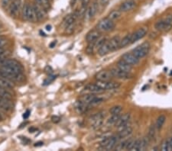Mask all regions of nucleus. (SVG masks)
Instances as JSON below:
<instances>
[{
    "label": "nucleus",
    "instance_id": "obj_1",
    "mask_svg": "<svg viewBox=\"0 0 172 151\" xmlns=\"http://www.w3.org/2000/svg\"><path fill=\"white\" fill-rule=\"evenodd\" d=\"M1 66L0 68L9 74L22 73L23 66L19 61L14 59H5L0 61Z\"/></svg>",
    "mask_w": 172,
    "mask_h": 151
},
{
    "label": "nucleus",
    "instance_id": "obj_2",
    "mask_svg": "<svg viewBox=\"0 0 172 151\" xmlns=\"http://www.w3.org/2000/svg\"><path fill=\"white\" fill-rule=\"evenodd\" d=\"M25 3L23 0H12L9 6V14L12 18L17 19L22 12Z\"/></svg>",
    "mask_w": 172,
    "mask_h": 151
},
{
    "label": "nucleus",
    "instance_id": "obj_3",
    "mask_svg": "<svg viewBox=\"0 0 172 151\" xmlns=\"http://www.w3.org/2000/svg\"><path fill=\"white\" fill-rule=\"evenodd\" d=\"M80 100L83 101V102H84V103L90 105V106L100 105V104H101L105 101L103 98L96 96L93 93H89V94L84 95V96H83L80 98Z\"/></svg>",
    "mask_w": 172,
    "mask_h": 151
},
{
    "label": "nucleus",
    "instance_id": "obj_4",
    "mask_svg": "<svg viewBox=\"0 0 172 151\" xmlns=\"http://www.w3.org/2000/svg\"><path fill=\"white\" fill-rule=\"evenodd\" d=\"M150 49H151V44L148 42H145L136 47L135 49H133L132 53L134 55L136 56L138 58L142 59V58L148 55L150 51Z\"/></svg>",
    "mask_w": 172,
    "mask_h": 151
},
{
    "label": "nucleus",
    "instance_id": "obj_5",
    "mask_svg": "<svg viewBox=\"0 0 172 151\" xmlns=\"http://www.w3.org/2000/svg\"><path fill=\"white\" fill-rule=\"evenodd\" d=\"M115 25L116 24L113 21L110 20L108 18H106L99 22L96 26V29H98L100 32H111L115 28Z\"/></svg>",
    "mask_w": 172,
    "mask_h": 151
},
{
    "label": "nucleus",
    "instance_id": "obj_6",
    "mask_svg": "<svg viewBox=\"0 0 172 151\" xmlns=\"http://www.w3.org/2000/svg\"><path fill=\"white\" fill-rule=\"evenodd\" d=\"M130 118H131V114L129 113H126V114H122V115H120L116 123L115 124V125H116V127H118L119 130L124 129L126 127H129L131 125Z\"/></svg>",
    "mask_w": 172,
    "mask_h": 151
},
{
    "label": "nucleus",
    "instance_id": "obj_7",
    "mask_svg": "<svg viewBox=\"0 0 172 151\" xmlns=\"http://www.w3.org/2000/svg\"><path fill=\"white\" fill-rule=\"evenodd\" d=\"M96 84L100 88L105 90H113V89H116V88L120 87V83H116V82L113 81H97Z\"/></svg>",
    "mask_w": 172,
    "mask_h": 151
},
{
    "label": "nucleus",
    "instance_id": "obj_8",
    "mask_svg": "<svg viewBox=\"0 0 172 151\" xmlns=\"http://www.w3.org/2000/svg\"><path fill=\"white\" fill-rule=\"evenodd\" d=\"M155 28L157 30L158 32H166L170 31L172 28V24H171L169 22H167L165 19L158 21L155 24Z\"/></svg>",
    "mask_w": 172,
    "mask_h": 151
},
{
    "label": "nucleus",
    "instance_id": "obj_9",
    "mask_svg": "<svg viewBox=\"0 0 172 151\" xmlns=\"http://www.w3.org/2000/svg\"><path fill=\"white\" fill-rule=\"evenodd\" d=\"M147 35V29L145 28H140L135 32L134 33L131 34V44L136 42L140 39H142L143 37Z\"/></svg>",
    "mask_w": 172,
    "mask_h": 151
},
{
    "label": "nucleus",
    "instance_id": "obj_10",
    "mask_svg": "<svg viewBox=\"0 0 172 151\" xmlns=\"http://www.w3.org/2000/svg\"><path fill=\"white\" fill-rule=\"evenodd\" d=\"M110 72H111L113 77L118 78V79H127L132 77V75L130 74V73H126L125 72V71H122L120 69H119L118 67L112 69V70H110Z\"/></svg>",
    "mask_w": 172,
    "mask_h": 151
},
{
    "label": "nucleus",
    "instance_id": "obj_11",
    "mask_svg": "<svg viewBox=\"0 0 172 151\" xmlns=\"http://www.w3.org/2000/svg\"><path fill=\"white\" fill-rule=\"evenodd\" d=\"M97 10H98V2L96 1H94L91 4V6H90L89 7L87 8V12H86L85 14V18L88 20L90 19H92L93 17L96 15V12H97Z\"/></svg>",
    "mask_w": 172,
    "mask_h": 151
},
{
    "label": "nucleus",
    "instance_id": "obj_12",
    "mask_svg": "<svg viewBox=\"0 0 172 151\" xmlns=\"http://www.w3.org/2000/svg\"><path fill=\"white\" fill-rule=\"evenodd\" d=\"M122 60L129 64L133 66V65L138 64L140 59L138 58L135 55H134L132 53H126L122 56Z\"/></svg>",
    "mask_w": 172,
    "mask_h": 151
},
{
    "label": "nucleus",
    "instance_id": "obj_13",
    "mask_svg": "<svg viewBox=\"0 0 172 151\" xmlns=\"http://www.w3.org/2000/svg\"><path fill=\"white\" fill-rule=\"evenodd\" d=\"M113 77V76L111 72L107 71V70H101L95 76V79L97 81H109V80H111Z\"/></svg>",
    "mask_w": 172,
    "mask_h": 151
},
{
    "label": "nucleus",
    "instance_id": "obj_14",
    "mask_svg": "<svg viewBox=\"0 0 172 151\" xmlns=\"http://www.w3.org/2000/svg\"><path fill=\"white\" fill-rule=\"evenodd\" d=\"M101 37V32L98 29H94L88 32L86 36V41L88 43H95Z\"/></svg>",
    "mask_w": 172,
    "mask_h": 151
},
{
    "label": "nucleus",
    "instance_id": "obj_15",
    "mask_svg": "<svg viewBox=\"0 0 172 151\" xmlns=\"http://www.w3.org/2000/svg\"><path fill=\"white\" fill-rule=\"evenodd\" d=\"M135 6H136V2L134 0H126L124 2H122L119 7V10L122 12H127L135 9Z\"/></svg>",
    "mask_w": 172,
    "mask_h": 151
},
{
    "label": "nucleus",
    "instance_id": "obj_16",
    "mask_svg": "<svg viewBox=\"0 0 172 151\" xmlns=\"http://www.w3.org/2000/svg\"><path fill=\"white\" fill-rule=\"evenodd\" d=\"M34 9H35V14L37 15L38 21H41L44 20L46 17V11H45L41 6H39L38 4H37L36 2L32 5Z\"/></svg>",
    "mask_w": 172,
    "mask_h": 151
},
{
    "label": "nucleus",
    "instance_id": "obj_17",
    "mask_svg": "<svg viewBox=\"0 0 172 151\" xmlns=\"http://www.w3.org/2000/svg\"><path fill=\"white\" fill-rule=\"evenodd\" d=\"M121 38L119 36H114L113 37H112L111 39L108 40V43L109 44V47H110V49H111V51H115L117 49L119 48V44H120Z\"/></svg>",
    "mask_w": 172,
    "mask_h": 151
},
{
    "label": "nucleus",
    "instance_id": "obj_18",
    "mask_svg": "<svg viewBox=\"0 0 172 151\" xmlns=\"http://www.w3.org/2000/svg\"><path fill=\"white\" fill-rule=\"evenodd\" d=\"M90 107V105H87V104L84 103V102H83V101H81L80 100L75 105V110L77 111V112L78 114H83V113L87 112Z\"/></svg>",
    "mask_w": 172,
    "mask_h": 151
},
{
    "label": "nucleus",
    "instance_id": "obj_19",
    "mask_svg": "<svg viewBox=\"0 0 172 151\" xmlns=\"http://www.w3.org/2000/svg\"><path fill=\"white\" fill-rule=\"evenodd\" d=\"M85 91L90 92V93H93V94H97V93H102L103 92H104L103 89L100 88V86L96 85V83L95 84H92V83H90L88 85H87L84 88Z\"/></svg>",
    "mask_w": 172,
    "mask_h": 151
},
{
    "label": "nucleus",
    "instance_id": "obj_20",
    "mask_svg": "<svg viewBox=\"0 0 172 151\" xmlns=\"http://www.w3.org/2000/svg\"><path fill=\"white\" fill-rule=\"evenodd\" d=\"M132 131H133L132 127L131 126H129V127H126L124 129L120 130L119 132L116 134V136L119 138V140H122V139L126 138V137H128L129 136H130V135L132 134Z\"/></svg>",
    "mask_w": 172,
    "mask_h": 151
},
{
    "label": "nucleus",
    "instance_id": "obj_21",
    "mask_svg": "<svg viewBox=\"0 0 172 151\" xmlns=\"http://www.w3.org/2000/svg\"><path fill=\"white\" fill-rule=\"evenodd\" d=\"M117 67L119 69H120L121 70H122V71H125L126 73H130L132 71V66L127 63L124 60H122L118 61Z\"/></svg>",
    "mask_w": 172,
    "mask_h": 151
},
{
    "label": "nucleus",
    "instance_id": "obj_22",
    "mask_svg": "<svg viewBox=\"0 0 172 151\" xmlns=\"http://www.w3.org/2000/svg\"><path fill=\"white\" fill-rule=\"evenodd\" d=\"M0 87H2L6 89H9L15 87V84L12 81L6 78L0 77Z\"/></svg>",
    "mask_w": 172,
    "mask_h": 151
},
{
    "label": "nucleus",
    "instance_id": "obj_23",
    "mask_svg": "<svg viewBox=\"0 0 172 151\" xmlns=\"http://www.w3.org/2000/svg\"><path fill=\"white\" fill-rule=\"evenodd\" d=\"M119 140V138L117 137L116 135V136L110 137V138H109V143H108L107 145L105 147H104V149L106 150H111L114 149L115 147L116 146Z\"/></svg>",
    "mask_w": 172,
    "mask_h": 151
},
{
    "label": "nucleus",
    "instance_id": "obj_24",
    "mask_svg": "<svg viewBox=\"0 0 172 151\" xmlns=\"http://www.w3.org/2000/svg\"><path fill=\"white\" fill-rule=\"evenodd\" d=\"M27 21L30 22H32V23H35L38 21L37 19V15L35 14V9H34L33 6L31 5L29 6V8H28V15H27Z\"/></svg>",
    "mask_w": 172,
    "mask_h": 151
},
{
    "label": "nucleus",
    "instance_id": "obj_25",
    "mask_svg": "<svg viewBox=\"0 0 172 151\" xmlns=\"http://www.w3.org/2000/svg\"><path fill=\"white\" fill-rule=\"evenodd\" d=\"M97 52H98V54L100 56H105L109 54V53H110V52H112L109 43H108V40L106 41L105 44L100 49L97 50Z\"/></svg>",
    "mask_w": 172,
    "mask_h": 151
},
{
    "label": "nucleus",
    "instance_id": "obj_26",
    "mask_svg": "<svg viewBox=\"0 0 172 151\" xmlns=\"http://www.w3.org/2000/svg\"><path fill=\"white\" fill-rule=\"evenodd\" d=\"M165 121H166V117H165L164 114H161V115H159V116L158 117L157 121H156V123H155V125L156 129H157L158 131H160V130L162 128Z\"/></svg>",
    "mask_w": 172,
    "mask_h": 151
},
{
    "label": "nucleus",
    "instance_id": "obj_27",
    "mask_svg": "<svg viewBox=\"0 0 172 151\" xmlns=\"http://www.w3.org/2000/svg\"><path fill=\"white\" fill-rule=\"evenodd\" d=\"M121 15H122V12L120 10H113L108 15L107 18L114 22V21L120 19Z\"/></svg>",
    "mask_w": 172,
    "mask_h": 151
},
{
    "label": "nucleus",
    "instance_id": "obj_28",
    "mask_svg": "<svg viewBox=\"0 0 172 151\" xmlns=\"http://www.w3.org/2000/svg\"><path fill=\"white\" fill-rule=\"evenodd\" d=\"M131 44V35H126L122 39H121L120 44H119V48L126 47V46Z\"/></svg>",
    "mask_w": 172,
    "mask_h": 151
},
{
    "label": "nucleus",
    "instance_id": "obj_29",
    "mask_svg": "<svg viewBox=\"0 0 172 151\" xmlns=\"http://www.w3.org/2000/svg\"><path fill=\"white\" fill-rule=\"evenodd\" d=\"M105 116H106L105 111H100V112L93 114L92 116L90 118V121L92 122H96V121H98V120L104 119Z\"/></svg>",
    "mask_w": 172,
    "mask_h": 151
},
{
    "label": "nucleus",
    "instance_id": "obj_30",
    "mask_svg": "<svg viewBox=\"0 0 172 151\" xmlns=\"http://www.w3.org/2000/svg\"><path fill=\"white\" fill-rule=\"evenodd\" d=\"M0 97L7 99H12V95L11 92L8 91V89L2 88V87H0Z\"/></svg>",
    "mask_w": 172,
    "mask_h": 151
},
{
    "label": "nucleus",
    "instance_id": "obj_31",
    "mask_svg": "<svg viewBox=\"0 0 172 151\" xmlns=\"http://www.w3.org/2000/svg\"><path fill=\"white\" fill-rule=\"evenodd\" d=\"M161 150L163 151H171L172 150V144L171 142L170 138L167 139L166 140L164 141L161 147Z\"/></svg>",
    "mask_w": 172,
    "mask_h": 151
},
{
    "label": "nucleus",
    "instance_id": "obj_32",
    "mask_svg": "<svg viewBox=\"0 0 172 151\" xmlns=\"http://www.w3.org/2000/svg\"><path fill=\"white\" fill-rule=\"evenodd\" d=\"M155 131H156V127L155 124H152L150 126L149 130H148V138L149 139L150 141L153 140L155 138Z\"/></svg>",
    "mask_w": 172,
    "mask_h": 151
},
{
    "label": "nucleus",
    "instance_id": "obj_33",
    "mask_svg": "<svg viewBox=\"0 0 172 151\" xmlns=\"http://www.w3.org/2000/svg\"><path fill=\"white\" fill-rule=\"evenodd\" d=\"M122 110V107L121 105H115V106H113V107L110 109L109 113L111 114V115H113V114H120Z\"/></svg>",
    "mask_w": 172,
    "mask_h": 151
},
{
    "label": "nucleus",
    "instance_id": "obj_34",
    "mask_svg": "<svg viewBox=\"0 0 172 151\" xmlns=\"http://www.w3.org/2000/svg\"><path fill=\"white\" fill-rule=\"evenodd\" d=\"M106 41H107V39L106 38V37H100V38H99L98 40L95 42V49H96V50L100 49V48L104 44H105Z\"/></svg>",
    "mask_w": 172,
    "mask_h": 151
},
{
    "label": "nucleus",
    "instance_id": "obj_35",
    "mask_svg": "<svg viewBox=\"0 0 172 151\" xmlns=\"http://www.w3.org/2000/svg\"><path fill=\"white\" fill-rule=\"evenodd\" d=\"M39 6H41L45 11H48L51 9V7L50 0H41V2H40Z\"/></svg>",
    "mask_w": 172,
    "mask_h": 151
},
{
    "label": "nucleus",
    "instance_id": "obj_36",
    "mask_svg": "<svg viewBox=\"0 0 172 151\" xmlns=\"http://www.w3.org/2000/svg\"><path fill=\"white\" fill-rule=\"evenodd\" d=\"M142 149V140L141 139H137V140H134V144L132 148V150L139 151Z\"/></svg>",
    "mask_w": 172,
    "mask_h": 151
},
{
    "label": "nucleus",
    "instance_id": "obj_37",
    "mask_svg": "<svg viewBox=\"0 0 172 151\" xmlns=\"http://www.w3.org/2000/svg\"><path fill=\"white\" fill-rule=\"evenodd\" d=\"M119 117H120V114H113V115H112L111 118H109V120L107 121V123L109 124H115L117 122Z\"/></svg>",
    "mask_w": 172,
    "mask_h": 151
},
{
    "label": "nucleus",
    "instance_id": "obj_38",
    "mask_svg": "<svg viewBox=\"0 0 172 151\" xmlns=\"http://www.w3.org/2000/svg\"><path fill=\"white\" fill-rule=\"evenodd\" d=\"M103 123V119H100L98 120V121H96V122H93V124L91 126H92L93 129L94 130L99 129V128L102 126Z\"/></svg>",
    "mask_w": 172,
    "mask_h": 151
},
{
    "label": "nucleus",
    "instance_id": "obj_39",
    "mask_svg": "<svg viewBox=\"0 0 172 151\" xmlns=\"http://www.w3.org/2000/svg\"><path fill=\"white\" fill-rule=\"evenodd\" d=\"M127 140H125V141H122V142H121V143H119V144H116V146L115 147V149L116 150H126V144H127Z\"/></svg>",
    "mask_w": 172,
    "mask_h": 151
},
{
    "label": "nucleus",
    "instance_id": "obj_40",
    "mask_svg": "<svg viewBox=\"0 0 172 151\" xmlns=\"http://www.w3.org/2000/svg\"><path fill=\"white\" fill-rule=\"evenodd\" d=\"M95 50V43H89L88 46L87 47L86 51L88 54H91L93 53Z\"/></svg>",
    "mask_w": 172,
    "mask_h": 151
},
{
    "label": "nucleus",
    "instance_id": "obj_41",
    "mask_svg": "<svg viewBox=\"0 0 172 151\" xmlns=\"http://www.w3.org/2000/svg\"><path fill=\"white\" fill-rule=\"evenodd\" d=\"M12 1V0H2V6L4 9H6L8 8H9Z\"/></svg>",
    "mask_w": 172,
    "mask_h": 151
},
{
    "label": "nucleus",
    "instance_id": "obj_42",
    "mask_svg": "<svg viewBox=\"0 0 172 151\" xmlns=\"http://www.w3.org/2000/svg\"><path fill=\"white\" fill-rule=\"evenodd\" d=\"M109 138H110V137H105L103 140H102V141L100 142V146H101V147L103 148L105 147L107 145L108 143H109Z\"/></svg>",
    "mask_w": 172,
    "mask_h": 151
},
{
    "label": "nucleus",
    "instance_id": "obj_43",
    "mask_svg": "<svg viewBox=\"0 0 172 151\" xmlns=\"http://www.w3.org/2000/svg\"><path fill=\"white\" fill-rule=\"evenodd\" d=\"M7 38L4 36H0V47H3L7 43Z\"/></svg>",
    "mask_w": 172,
    "mask_h": 151
},
{
    "label": "nucleus",
    "instance_id": "obj_44",
    "mask_svg": "<svg viewBox=\"0 0 172 151\" xmlns=\"http://www.w3.org/2000/svg\"><path fill=\"white\" fill-rule=\"evenodd\" d=\"M5 53H6V50L2 47H0V60L4 59L3 56L5 55Z\"/></svg>",
    "mask_w": 172,
    "mask_h": 151
},
{
    "label": "nucleus",
    "instance_id": "obj_45",
    "mask_svg": "<svg viewBox=\"0 0 172 151\" xmlns=\"http://www.w3.org/2000/svg\"><path fill=\"white\" fill-rule=\"evenodd\" d=\"M60 120H61V118L58 116H53L51 118V121L54 122V123H58V122H60Z\"/></svg>",
    "mask_w": 172,
    "mask_h": 151
},
{
    "label": "nucleus",
    "instance_id": "obj_46",
    "mask_svg": "<svg viewBox=\"0 0 172 151\" xmlns=\"http://www.w3.org/2000/svg\"><path fill=\"white\" fill-rule=\"evenodd\" d=\"M30 113H31V112H30L29 110H28L25 113H24V114H23V118H24V119H27V118H28V117H29Z\"/></svg>",
    "mask_w": 172,
    "mask_h": 151
},
{
    "label": "nucleus",
    "instance_id": "obj_47",
    "mask_svg": "<svg viewBox=\"0 0 172 151\" xmlns=\"http://www.w3.org/2000/svg\"><path fill=\"white\" fill-rule=\"evenodd\" d=\"M109 0H100V2L101 5L104 6V5H106L109 2Z\"/></svg>",
    "mask_w": 172,
    "mask_h": 151
},
{
    "label": "nucleus",
    "instance_id": "obj_48",
    "mask_svg": "<svg viewBox=\"0 0 172 151\" xmlns=\"http://www.w3.org/2000/svg\"><path fill=\"white\" fill-rule=\"evenodd\" d=\"M43 142L40 141V142H38V143H36V144H35V147H41V146L43 145Z\"/></svg>",
    "mask_w": 172,
    "mask_h": 151
},
{
    "label": "nucleus",
    "instance_id": "obj_49",
    "mask_svg": "<svg viewBox=\"0 0 172 151\" xmlns=\"http://www.w3.org/2000/svg\"><path fill=\"white\" fill-rule=\"evenodd\" d=\"M55 45H56V41H54V42H52L50 44V47L53 48L54 47H55Z\"/></svg>",
    "mask_w": 172,
    "mask_h": 151
},
{
    "label": "nucleus",
    "instance_id": "obj_50",
    "mask_svg": "<svg viewBox=\"0 0 172 151\" xmlns=\"http://www.w3.org/2000/svg\"><path fill=\"white\" fill-rule=\"evenodd\" d=\"M46 30H47V31H49V32H50L51 30V25H47L46 26Z\"/></svg>",
    "mask_w": 172,
    "mask_h": 151
},
{
    "label": "nucleus",
    "instance_id": "obj_51",
    "mask_svg": "<svg viewBox=\"0 0 172 151\" xmlns=\"http://www.w3.org/2000/svg\"><path fill=\"white\" fill-rule=\"evenodd\" d=\"M35 2H36L37 4L40 5V2H41V0H35Z\"/></svg>",
    "mask_w": 172,
    "mask_h": 151
},
{
    "label": "nucleus",
    "instance_id": "obj_52",
    "mask_svg": "<svg viewBox=\"0 0 172 151\" xmlns=\"http://www.w3.org/2000/svg\"><path fill=\"white\" fill-rule=\"evenodd\" d=\"M2 114H1V113H0V120H2Z\"/></svg>",
    "mask_w": 172,
    "mask_h": 151
},
{
    "label": "nucleus",
    "instance_id": "obj_53",
    "mask_svg": "<svg viewBox=\"0 0 172 151\" xmlns=\"http://www.w3.org/2000/svg\"><path fill=\"white\" fill-rule=\"evenodd\" d=\"M170 140H171V144H172V137L170 138Z\"/></svg>",
    "mask_w": 172,
    "mask_h": 151
},
{
    "label": "nucleus",
    "instance_id": "obj_54",
    "mask_svg": "<svg viewBox=\"0 0 172 151\" xmlns=\"http://www.w3.org/2000/svg\"><path fill=\"white\" fill-rule=\"evenodd\" d=\"M1 26H2V25H1V24H0V28H1Z\"/></svg>",
    "mask_w": 172,
    "mask_h": 151
},
{
    "label": "nucleus",
    "instance_id": "obj_55",
    "mask_svg": "<svg viewBox=\"0 0 172 151\" xmlns=\"http://www.w3.org/2000/svg\"><path fill=\"white\" fill-rule=\"evenodd\" d=\"M80 1H82V0H80Z\"/></svg>",
    "mask_w": 172,
    "mask_h": 151
},
{
    "label": "nucleus",
    "instance_id": "obj_56",
    "mask_svg": "<svg viewBox=\"0 0 172 151\" xmlns=\"http://www.w3.org/2000/svg\"><path fill=\"white\" fill-rule=\"evenodd\" d=\"M50 1H52V0H50Z\"/></svg>",
    "mask_w": 172,
    "mask_h": 151
}]
</instances>
